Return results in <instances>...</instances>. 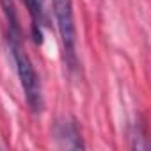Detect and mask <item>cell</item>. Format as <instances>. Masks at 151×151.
I'll use <instances>...</instances> for the list:
<instances>
[{
  "label": "cell",
  "mask_w": 151,
  "mask_h": 151,
  "mask_svg": "<svg viewBox=\"0 0 151 151\" xmlns=\"http://www.w3.org/2000/svg\"><path fill=\"white\" fill-rule=\"evenodd\" d=\"M0 6L4 9L6 20H7V45H9V53L14 62V69L18 73L20 84L25 93V100L32 112H41L43 110V89L39 77L34 69V64L25 52L23 39H22V29H20V20L16 13L14 0H0Z\"/></svg>",
  "instance_id": "cell-1"
},
{
  "label": "cell",
  "mask_w": 151,
  "mask_h": 151,
  "mask_svg": "<svg viewBox=\"0 0 151 151\" xmlns=\"http://www.w3.org/2000/svg\"><path fill=\"white\" fill-rule=\"evenodd\" d=\"M53 14L57 20L66 66L71 71H75L78 68V55H77V27H75L71 0H53Z\"/></svg>",
  "instance_id": "cell-2"
},
{
  "label": "cell",
  "mask_w": 151,
  "mask_h": 151,
  "mask_svg": "<svg viewBox=\"0 0 151 151\" xmlns=\"http://www.w3.org/2000/svg\"><path fill=\"white\" fill-rule=\"evenodd\" d=\"M53 135H55L57 142L66 149H84L80 130H78L75 119H59L55 123Z\"/></svg>",
  "instance_id": "cell-3"
},
{
  "label": "cell",
  "mask_w": 151,
  "mask_h": 151,
  "mask_svg": "<svg viewBox=\"0 0 151 151\" xmlns=\"http://www.w3.org/2000/svg\"><path fill=\"white\" fill-rule=\"evenodd\" d=\"M29 16H30V32L36 45L43 43V27H45V0H23Z\"/></svg>",
  "instance_id": "cell-4"
}]
</instances>
